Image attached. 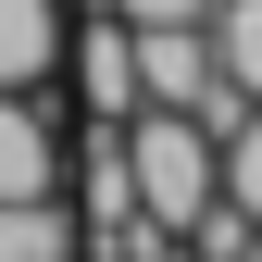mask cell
I'll list each match as a JSON object with an SVG mask.
<instances>
[{
	"mask_svg": "<svg viewBox=\"0 0 262 262\" xmlns=\"http://www.w3.org/2000/svg\"><path fill=\"white\" fill-rule=\"evenodd\" d=\"M113 150H125V187H138V225H162V237H187V225L225 200V175H212V125H200V113L138 100V113L113 125Z\"/></svg>",
	"mask_w": 262,
	"mask_h": 262,
	"instance_id": "obj_1",
	"label": "cell"
},
{
	"mask_svg": "<svg viewBox=\"0 0 262 262\" xmlns=\"http://www.w3.org/2000/svg\"><path fill=\"white\" fill-rule=\"evenodd\" d=\"M125 38H138V100L200 113V125H225V113H237V88L212 75V38H200V25H125Z\"/></svg>",
	"mask_w": 262,
	"mask_h": 262,
	"instance_id": "obj_2",
	"label": "cell"
},
{
	"mask_svg": "<svg viewBox=\"0 0 262 262\" xmlns=\"http://www.w3.org/2000/svg\"><path fill=\"white\" fill-rule=\"evenodd\" d=\"M62 62H75V100H88V125H125V113H138V38H125V13L62 25Z\"/></svg>",
	"mask_w": 262,
	"mask_h": 262,
	"instance_id": "obj_3",
	"label": "cell"
},
{
	"mask_svg": "<svg viewBox=\"0 0 262 262\" xmlns=\"http://www.w3.org/2000/svg\"><path fill=\"white\" fill-rule=\"evenodd\" d=\"M62 138H75V125H50V113H38V88H0V200L62 187Z\"/></svg>",
	"mask_w": 262,
	"mask_h": 262,
	"instance_id": "obj_4",
	"label": "cell"
},
{
	"mask_svg": "<svg viewBox=\"0 0 262 262\" xmlns=\"http://www.w3.org/2000/svg\"><path fill=\"white\" fill-rule=\"evenodd\" d=\"M62 0H0V88H50V62H62Z\"/></svg>",
	"mask_w": 262,
	"mask_h": 262,
	"instance_id": "obj_5",
	"label": "cell"
},
{
	"mask_svg": "<svg viewBox=\"0 0 262 262\" xmlns=\"http://www.w3.org/2000/svg\"><path fill=\"white\" fill-rule=\"evenodd\" d=\"M75 200L62 187H38V200H0V262H75Z\"/></svg>",
	"mask_w": 262,
	"mask_h": 262,
	"instance_id": "obj_6",
	"label": "cell"
},
{
	"mask_svg": "<svg viewBox=\"0 0 262 262\" xmlns=\"http://www.w3.org/2000/svg\"><path fill=\"white\" fill-rule=\"evenodd\" d=\"M200 38H212V75L237 88V100H262V0H212Z\"/></svg>",
	"mask_w": 262,
	"mask_h": 262,
	"instance_id": "obj_7",
	"label": "cell"
},
{
	"mask_svg": "<svg viewBox=\"0 0 262 262\" xmlns=\"http://www.w3.org/2000/svg\"><path fill=\"white\" fill-rule=\"evenodd\" d=\"M212 175H225V200L262 225V100H237V113L212 125Z\"/></svg>",
	"mask_w": 262,
	"mask_h": 262,
	"instance_id": "obj_8",
	"label": "cell"
},
{
	"mask_svg": "<svg viewBox=\"0 0 262 262\" xmlns=\"http://www.w3.org/2000/svg\"><path fill=\"white\" fill-rule=\"evenodd\" d=\"M100 13H125V25H200L212 0H100Z\"/></svg>",
	"mask_w": 262,
	"mask_h": 262,
	"instance_id": "obj_9",
	"label": "cell"
},
{
	"mask_svg": "<svg viewBox=\"0 0 262 262\" xmlns=\"http://www.w3.org/2000/svg\"><path fill=\"white\" fill-rule=\"evenodd\" d=\"M162 262H187V250H162Z\"/></svg>",
	"mask_w": 262,
	"mask_h": 262,
	"instance_id": "obj_10",
	"label": "cell"
}]
</instances>
